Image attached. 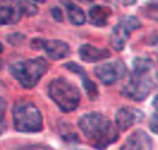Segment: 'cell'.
Here are the masks:
<instances>
[{"instance_id":"obj_1","label":"cell","mask_w":158,"mask_h":150,"mask_svg":"<svg viewBox=\"0 0 158 150\" xmlns=\"http://www.w3.org/2000/svg\"><path fill=\"white\" fill-rule=\"evenodd\" d=\"M79 128L98 150H103L118 140V130L102 113L91 112L79 119Z\"/></svg>"},{"instance_id":"obj_2","label":"cell","mask_w":158,"mask_h":150,"mask_svg":"<svg viewBox=\"0 0 158 150\" xmlns=\"http://www.w3.org/2000/svg\"><path fill=\"white\" fill-rule=\"evenodd\" d=\"M49 64L43 57H36L12 63L10 67L11 76L25 89L34 88L48 72Z\"/></svg>"},{"instance_id":"obj_3","label":"cell","mask_w":158,"mask_h":150,"mask_svg":"<svg viewBox=\"0 0 158 150\" xmlns=\"http://www.w3.org/2000/svg\"><path fill=\"white\" fill-rule=\"evenodd\" d=\"M14 128L22 132H36L43 128V118L39 109L31 102L19 100L12 108Z\"/></svg>"},{"instance_id":"obj_4","label":"cell","mask_w":158,"mask_h":150,"mask_svg":"<svg viewBox=\"0 0 158 150\" xmlns=\"http://www.w3.org/2000/svg\"><path fill=\"white\" fill-rule=\"evenodd\" d=\"M48 95L63 112L75 110L80 103V92L77 87L63 78L55 79L49 83Z\"/></svg>"},{"instance_id":"obj_5","label":"cell","mask_w":158,"mask_h":150,"mask_svg":"<svg viewBox=\"0 0 158 150\" xmlns=\"http://www.w3.org/2000/svg\"><path fill=\"white\" fill-rule=\"evenodd\" d=\"M140 25V21L135 16L123 17L112 30L109 37L111 47L116 51L122 50L125 48L131 32L139 29Z\"/></svg>"},{"instance_id":"obj_6","label":"cell","mask_w":158,"mask_h":150,"mask_svg":"<svg viewBox=\"0 0 158 150\" xmlns=\"http://www.w3.org/2000/svg\"><path fill=\"white\" fill-rule=\"evenodd\" d=\"M151 80L144 75H137L130 79L128 83L123 88L122 95L135 102L143 101L151 92Z\"/></svg>"},{"instance_id":"obj_7","label":"cell","mask_w":158,"mask_h":150,"mask_svg":"<svg viewBox=\"0 0 158 150\" xmlns=\"http://www.w3.org/2000/svg\"><path fill=\"white\" fill-rule=\"evenodd\" d=\"M22 15L20 0H0V26L17 24Z\"/></svg>"},{"instance_id":"obj_8","label":"cell","mask_w":158,"mask_h":150,"mask_svg":"<svg viewBox=\"0 0 158 150\" xmlns=\"http://www.w3.org/2000/svg\"><path fill=\"white\" fill-rule=\"evenodd\" d=\"M142 117V113L139 109L130 106H123L118 109L115 114V123L120 131H125L134 124L139 122Z\"/></svg>"},{"instance_id":"obj_9","label":"cell","mask_w":158,"mask_h":150,"mask_svg":"<svg viewBox=\"0 0 158 150\" xmlns=\"http://www.w3.org/2000/svg\"><path fill=\"white\" fill-rule=\"evenodd\" d=\"M120 150H152V140L142 130H136L127 138Z\"/></svg>"},{"instance_id":"obj_10","label":"cell","mask_w":158,"mask_h":150,"mask_svg":"<svg viewBox=\"0 0 158 150\" xmlns=\"http://www.w3.org/2000/svg\"><path fill=\"white\" fill-rule=\"evenodd\" d=\"M42 49L46 51L47 55L53 60L63 59L69 56L71 53L69 45L66 42L58 39H53V40L44 39Z\"/></svg>"},{"instance_id":"obj_11","label":"cell","mask_w":158,"mask_h":150,"mask_svg":"<svg viewBox=\"0 0 158 150\" xmlns=\"http://www.w3.org/2000/svg\"><path fill=\"white\" fill-rule=\"evenodd\" d=\"M94 73L96 77L105 85H111L114 83L119 75L121 74L120 66L116 63L106 62L97 66L94 69Z\"/></svg>"},{"instance_id":"obj_12","label":"cell","mask_w":158,"mask_h":150,"mask_svg":"<svg viewBox=\"0 0 158 150\" xmlns=\"http://www.w3.org/2000/svg\"><path fill=\"white\" fill-rule=\"evenodd\" d=\"M79 56L86 62H96L108 59L111 53L107 49H100L89 44H84L79 48Z\"/></svg>"},{"instance_id":"obj_13","label":"cell","mask_w":158,"mask_h":150,"mask_svg":"<svg viewBox=\"0 0 158 150\" xmlns=\"http://www.w3.org/2000/svg\"><path fill=\"white\" fill-rule=\"evenodd\" d=\"M66 67L71 70L72 72L77 74L79 77L82 79V85L88 94V96L89 97L90 100H95L98 98L99 96V91H98V87L97 85L89 79L88 75L86 73V71L77 63L74 62H69L66 64Z\"/></svg>"},{"instance_id":"obj_14","label":"cell","mask_w":158,"mask_h":150,"mask_svg":"<svg viewBox=\"0 0 158 150\" xmlns=\"http://www.w3.org/2000/svg\"><path fill=\"white\" fill-rule=\"evenodd\" d=\"M111 16H112L111 9L102 5L93 6L89 11L90 24L97 27L106 26Z\"/></svg>"},{"instance_id":"obj_15","label":"cell","mask_w":158,"mask_h":150,"mask_svg":"<svg viewBox=\"0 0 158 150\" xmlns=\"http://www.w3.org/2000/svg\"><path fill=\"white\" fill-rule=\"evenodd\" d=\"M67 14L70 23L73 25H82L86 22V16L80 7L73 3L67 5Z\"/></svg>"},{"instance_id":"obj_16","label":"cell","mask_w":158,"mask_h":150,"mask_svg":"<svg viewBox=\"0 0 158 150\" xmlns=\"http://www.w3.org/2000/svg\"><path fill=\"white\" fill-rule=\"evenodd\" d=\"M133 67H134V74L145 75L153 67V62L149 58L137 57L134 59Z\"/></svg>"},{"instance_id":"obj_17","label":"cell","mask_w":158,"mask_h":150,"mask_svg":"<svg viewBox=\"0 0 158 150\" xmlns=\"http://www.w3.org/2000/svg\"><path fill=\"white\" fill-rule=\"evenodd\" d=\"M20 5L23 14L27 16H33L37 12L36 6L30 0H20Z\"/></svg>"},{"instance_id":"obj_18","label":"cell","mask_w":158,"mask_h":150,"mask_svg":"<svg viewBox=\"0 0 158 150\" xmlns=\"http://www.w3.org/2000/svg\"><path fill=\"white\" fill-rule=\"evenodd\" d=\"M149 127L153 133L158 134V110L152 116L149 122Z\"/></svg>"},{"instance_id":"obj_19","label":"cell","mask_w":158,"mask_h":150,"mask_svg":"<svg viewBox=\"0 0 158 150\" xmlns=\"http://www.w3.org/2000/svg\"><path fill=\"white\" fill-rule=\"evenodd\" d=\"M51 15H52V17H53L57 22H62V21H63L62 12H61V11H60L59 8H57V7L51 9Z\"/></svg>"},{"instance_id":"obj_20","label":"cell","mask_w":158,"mask_h":150,"mask_svg":"<svg viewBox=\"0 0 158 150\" xmlns=\"http://www.w3.org/2000/svg\"><path fill=\"white\" fill-rule=\"evenodd\" d=\"M19 150H48L46 146L41 145V144H30V145H25Z\"/></svg>"},{"instance_id":"obj_21","label":"cell","mask_w":158,"mask_h":150,"mask_svg":"<svg viewBox=\"0 0 158 150\" xmlns=\"http://www.w3.org/2000/svg\"><path fill=\"white\" fill-rule=\"evenodd\" d=\"M6 107H7L6 101L4 100L3 97L0 96V119L4 118L5 112H6Z\"/></svg>"},{"instance_id":"obj_22","label":"cell","mask_w":158,"mask_h":150,"mask_svg":"<svg viewBox=\"0 0 158 150\" xmlns=\"http://www.w3.org/2000/svg\"><path fill=\"white\" fill-rule=\"evenodd\" d=\"M6 130H7V123L5 122L4 118L0 119V134L4 133Z\"/></svg>"},{"instance_id":"obj_23","label":"cell","mask_w":158,"mask_h":150,"mask_svg":"<svg viewBox=\"0 0 158 150\" xmlns=\"http://www.w3.org/2000/svg\"><path fill=\"white\" fill-rule=\"evenodd\" d=\"M121 2L125 6H131L136 2V0H121Z\"/></svg>"},{"instance_id":"obj_24","label":"cell","mask_w":158,"mask_h":150,"mask_svg":"<svg viewBox=\"0 0 158 150\" xmlns=\"http://www.w3.org/2000/svg\"><path fill=\"white\" fill-rule=\"evenodd\" d=\"M152 105L158 110V94L154 97V99H153V101H152Z\"/></svg>"},{"instance_id":"obj_25","label":"cell","mask_w":158,"mask_h":150,"mask_svg":"<svg viewBox=\"0 0 158 150\" xmlns=\"http://www.w3.org/2000/svg\"><path fill=\"white\" fill-rule=\"evenodd\" d=\"M77 1L82 2V3H91L94 1V0H77Z\"/></svg>"},{"instance_id":"obj_26","label":"cell","mask_w":158,"mask_h":150,"mask_svg":"<svg viewBox=\"0 0 158 150\" xmlns=\"http://www.w3.org/2000/svg\"><path fill=\"white\" fill-rule=\"evenodd\" d=\"M32 2H37V3H44L46 0H30Z\"/></svg>"},{"instance_id":"obj_27","label":"cell","mask_w":158,"mask_h":150,"mask_svg":"<svg viewBox=\"0 0 158 150\" xmlns=\"http://www.w3.org/2000/svg\"><path fill=\"white\" fill-rule=\"evenodd\" d=\"M3 50H4V47H3L2 43L0 42V54H1V53L3 52Z\"/></svg>"},{"instance_id":"obj_28","label":"cell","mask_w":158,"mask_h":150,"mask_svg":"<svg viewBox=\"0 0 158 150\" xmlns=\"http://www.w3.org/2000/svg\"><path fill=\"white\" fill-rule=\"evenodd\" d=\"M1 68H2V61L0 60V69H1Z\"/></svg>"},{"instance_id":"obj_29","label":"cell","mask_w":158,"mask_h":150,"mask_svg":"<svg viewBox=\"0 0 158 150\" xmlns=\"http://www.w3.org/2000/svg\"><path fill=\"white\" fill-rule=\"evenodd\" d=\"M73 150H86V149H73Z\"/></svg>"}]
</instances>
